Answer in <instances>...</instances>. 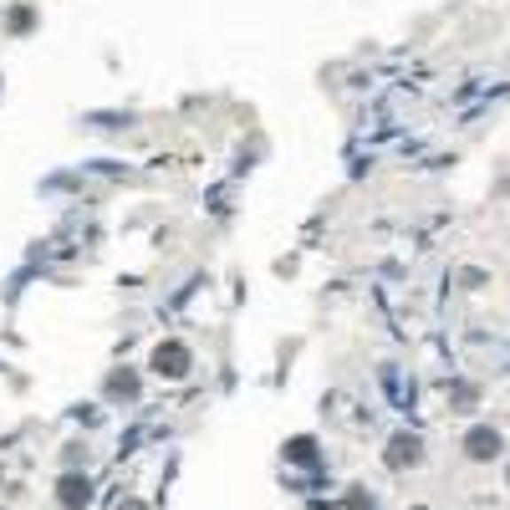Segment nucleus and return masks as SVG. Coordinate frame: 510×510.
<instances>
[{
	"instance_id": "f257e3e1",
	"label": "nucleus",
	"mask_w": 510,
	"mask_h": 510,
	"mask_svg": "<svg viewBox=\"0 0 510 510\" xmlns=\"http://www.w3.org/2000/svg\"><path fill=\"white\" fill-rule=\"evenodd\" d=\"M148 367L159 373V378H184L189 367H194V352L184 342H159L153 347V357H148Z\"/></svg>"
},
{
	"instance_id": "f03ea898",
	"label": "nucleus",
	"mask_w": 510,
	"mask_h": 510,
	"mask_svg": "<svg viewBox=\"0 0 510 510\" xmlns=\"http://www.w3.org/2000/svg\"><path fill=\"white\" fill-rule=\"evenodd\" d=\"M500 449H506V439H500V428H490V424H475L465 434V454L469 459H475V465H490V459H495V454H500Z\"/></svg>"
},
{
	"instance_id": "7ed1b4c3",
	"label": "nucleus",
	"mask_w": 510,
	"mask_h": 510,
	"mask_svg": "<svg viewBox=\"0 0 510 510\" xmlns=\"http://www.w3.org/2000/svg\"><path fill=\"white\" fill-rule=\"evenodd\" d=\"M388 469H413L419 465V459H424V444H419V434H393V439H388Z\"/></svg>"
},
{
	"instance_id": "20e7f679",
	"label": "nucleus",
	"mask_w": 510,
	"mask_h": 510,
	"mask_svg": "<svg viewBox=\"0 0 510 510\" xmlns=\"http://www.w3.org/2000/svg\"><path fill=\"white\" fill-rule=\"evenodd\" d=\"M57 500L67 510H87V506H92V480L77 475V469H67V475L57 480Z\"/></svg>"
},
{
	"instance_id": "39448f33",
	"label": "nucleus",
	"mask_w": 510,
	"mask_h": 510,
	"mask_svg": "<svg viewBox=\"0 0 510 510\" xmlns=\"http://www.w3.org/2000/svg\"><path fill=\"white\" fill-rule=\"evenodd\" d=\"M286 465L317 469V465H322V454H317V439H311V434H296V439H286Z\"/></svg>"
},
{
	"instance_id": "423d86ee",
	"label": "nucleus",
	"mask_w": 510,
	"mask_h": 510,
	"mask_svg": "<svg viewBox=\"0 0 510 510\" xmlns=\"http://www.w3.org/2000/svg\"><path fill=\"white\" fill-rule=\"evenodd\" d=\"M383 388L393 393V404H398V408H413V383H404V373H398V367H383Z\"/></svg>"
},
{
	"instance_id": "0eeeda50",
	"label": "nucleus",
	"mask_w": 510,
	"mask_h": 510,
	"mask_svg": "<svg viewBox=\"0 0 510 510\" xmlns=\"http://www.w3.org/2000/svg\"><path fill=\"white\" fill-rule=\"evenodd\" d=\"M107 393H113V398H138V373H128V367L113 373V378H107Z\"/></svg>"
},
{
	"instance_id": "6e6552de",
	"label": "nucleus",
	"mask_w": 510,
	"mask_h": 510,
	"mask_svg": "<svg viewBox=\"0 0 510 510\" xmlns=\"http://www.w3.org/2000/svg\"><path fill=\"white\" fill-rule=\"evenodd\" d=\"M31 26H36V16H31V5H16V11H11V31H16V36H26Z\"/></svg>"
},
{
	"instance_id": "1a4fd4ad",
	"label": "nucleus",
	"mask_w": 510,
	"mask_h": 510,
	"mask_svg": "<svg viewBox=\"0 0 510 510\" xmlns=\"http://www.w3.org/2000/svg\"><path fill=\"white\" fill-rule=\"evenodd\" d=\"M454 404L469 408V404H475V388H469V383H454Z\"/></svg>"
},
{
	"instance_id": "9d476101",
	"label": "nucleus",
	"mask_w": 510,
	"mask_h": 510,
	"mask_svg": "<svg viewBox=\"0 0 510 510\" xmlns=\"http://www.w3.org/2000/svg\"><path fill=\"white\" fill-rule=\"evenodd\" d=\"M118 510H148L143 500H118Z\"/></svg>"
},
{
	"instance_id": "9b49d317",
	"label": "nucleus",
	"mask_w": 510,
	"mask_h": 510,
	"mask_svg": "<svg viewBox=\"0 0 510 510\" xmlns=\"http://www.w3.org/2000/svg\"><path fill=\"white\" fill-rule=\"evenodd\" d=\"M506 485H510V469H506Z\"/></svg>"
},
{
	"instance_id": "f8f14e48",
	"label": "nucleus",
	"mask_w": 510,
	"mask_h": 510,
	"mask_svg": "<svg viewBox=\"0 0 510 510\" xmlns=\"http://www.w3.org/2000/svg\"><path fill=\"white\" fill-rule=\"evenodd\" d=\"M413 510H428V506H413Z\"/></svg>"
}]
</instances>
